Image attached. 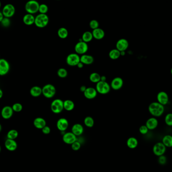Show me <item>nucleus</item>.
<instances>
[{
	"label": "nucleus",
	"mask_w": 172,
	"mask_h": 172,
	"mask_svg": "<svg viewBox=\"0 0 172 172\" xmlns=\"http://www.w3.org/2000/svg\"><path fill=\"white\" fill-rule=\"evenodd\" d=\"M148 110L150 115L154 117L157 118L163 115L165 112V106L158 101H155L150 104Z\"/></svg>",
	"instance_id": "obj_1"
},
{
	"label": "nucleus",
	"mask_w": 172,
	"mask_h": 172,
	"mask_svg": "<svg viewBox=\"0 0 172 172\" xmlns=\"http://www.w3.org/2000/svg\"><path fill=\"white\" fill-rule=\"evenodd\" d=\"M49 23V17L46 14H39L35 17L34 24L37 27L43 28Z\"/></svg>",
	"instance_id": "obj_2"
},
{
	"label": "nucleus",
	"mask_w": 172,
	"mask_h": 172,
	"mask_svg": "<svg viewBox=\"0 0 172 172\" xmlns=\"http://www.w3.org/2000/svg\"><path fill=\"white\" fill-rule=\"evenodd\" d=\"M40 4L36 0H30L26 3L25 8L29 14H34L38 12Z\"/></svg>",
	"instance_id": "obj_3"
},
{
	"label": "nucleus",
	"mask_w": 172,
	"mask_h": 172,
	"mask_svg": "<svg viewBox=\"0 0 172 172\" xmlns=\"http://www.w3.org/2000/svg\"><path fill=\"white\" fill-rule=\"evenodd\" d=\"M42 95L47 98H51L55 95L56 87L51 84H47L42 88Z\"/></svg>",
	"instance_id": "obj_4"
},
{
	"label": "nucleus",
	"mask_w": 172,
	"mask_h": 172,
	"mask_svg": "<svg viewBox=\"0 0 172 172\" xmlns=\"http://www.w3.org/2000/svg\"><path fill=\"white\" fill-rule=\"evenodd\" d=\"M51 110L54 114H59L63 112L64 101L61 99H56L52 101L51 105Z\"/></svg>",
	"instance_id": "obj_5"
},
{
	"label": "nucleus",
	"mask_w": 172,
	"mask_h": 172,
	"mask_svg": "<svg viewBox=\"0 0 172 172\" xmlns=\"http://www.w3.org/2000/svg\"><path fill=\"white\" fill-rule=\"evenodd\" d=\"M110 85L106 81H100L97 83L96 86V90L97 93L101 95H106L110 91Z\"/></svg>",
	"instance_id": "obj_6"
},
{
	"label": "nucleus",
	"mask_w": 172,
	"mask_h": 172,
	"mask_svg": "<svg viewBox=\"0 0 172 172\" xmlns=\"http://www.w3.org/2000/svg\"><path fill=\"white\" fill-rule=\"evenodd\" d=\"M167 147L164 145L162 142H158L155 144L152 147V152L157 157H160L164 155L166 152Z\"/></svg>",
	"instance_id": "obj_7"
},
{
	"label": "nucleus",
	"mask_w": 172,
	"mask_h": 172,
	"mask_svg": "<svg viewBox=\"0 0 172 172\" xmlns=\"http://www.w3.org/2000/svg\"><path fill=\"white\" fill-rule=\"evenodd\" d=\"M66 62L70 66H76L80 62V57L76 53H72L67 56Z\"/></svg>",
	"instance_id": "obj_8"
},
{
	"label": "nucleus",
	"mask_w": 172,
	"mask_h": 172,
	"mask_svg": "<svg viewBox=\"0 0 172 172\" xmlns=\"http://www.w3.org/2000/svg\"><path fill=\"white\" fill-rule=\"evenodd\" d=\"M16 12L15 7L11 4H7L4 6L2 13L4 17L10 18L15 14Z\"/></svg>",
	"instance_id": "obj_9"
},
{
	"label": "nucleus",
	"mask_w": 172,
	"mask_h": 172,
	"mask_svg": "<svg viewBox=\"0 0 172 172\" xmlns=\"http://www.w3.org/2000/svg\"><path fill=\"white\" fill-rule=\"evenodd\" d=\"M87 43L83 42V41H79V42L76 44L74 46V51L76 54L79 55H84L88 50Z\"/></svg>",
	"instance_id": "obj_10"
},
{
	"label": "nucleus",
	"mask_w": 172,
	"mask_h": 172,
	"mask_svg": "<svg viewBox=\"0 0 172 172\" xmlns=\"http://www.w3.org/2000/svg\"><path fill=\"white\" fill-rule=\"evenodd\" d=\"M77 137L72 132H65L63 135V141L68 145H72L77 140Z\"/></svg>",
	"instance_id": "obj_11"
},
{
	"label": "nucleus",
	"mask_w": 172,
	"mask_h": 172,
	"mask_svg": "<svg viewBox=\"0 0 172 172\" xmlns=\"http://www.w3.org/2000/svg\"><path fill=\"white\" fill-rule=\"evenodd\" d=\"M10 66L8 61L5 59H0V76H4L8 74Z\"/></svg>",
	"instance_id": "obj_12"
},
{
	"label": "nucleus",
	"mask_w": 172,
	"mask_h": 172,
	"mask_svg": "<svg viewBox=\"0 0 172 172\" xmlns=\"http://www.w3.org/2000/svg\"><path fill=\"white\" fill-rule=\"evenodd\" d=\"M69 126L68 120L64 118H61L57 120L56 122V127L57 129L61 132H65L67 130Z\"/></svg>",
	"instance_id": "obj_13"
},
{
	"label": "nucleus",
	"mask_w": 172,
	"mask_h": 172,
	"mask_svg": "<svg viewBox=\"0 0 172 172\" xmlns=\"http://www.w3.org/2000/svg\"><path fill=\"white\" fill-rule=\"evenodd\" d=\"M157 101L158 103L165 106L169 103V95L165 91L159 92L157 96Z\"/></svg>",
	"instance_id": "obj_14"
},
{
	"label": "nucleus",
	"mask_w": 172,
	"mask_h": 172,
	"mask_svg": "<svg viewBox=\"0 0 172 172\" xmlns=\"http://www.w3.org/2000/svg\"><path fill=\"white\" fill-rule=\"evenodd\" d=\"M129 46V43L127 39H121L117 42L116 44V49L118 51L121 52H125Z\"/></svg>",
	"instance_id": "obj_15"
},
{
	"label": "nucleus",
	"mask_w": 172,
	"mask_h": 172,
	"mask_svg": "<svg viewBox=\"0 0 172 172\" xmlns=\"http://www.w3.org/2000/svg\"><path fill=\"white\" fill-rule=\"evenodd\" d=\"M159 125V121L157 118L150 117L148 119L145 123V126L149 130H154L157 128Z\"/></svg>",
	"instance_id": "obj_16"
},
{
	"label": "nucleus",
	"mask_w": 172,
	"mask_h": 172,
	"mask_svg": "<svg viewBox=\"0 0 172 172\" xmlns=\"http://www.w3.org/2000/svg\"><path fill=\"white\" fill-rule=\"evenodd\" d=\"M123 85V80L121 78L116 77L112 80L110 87L113 90H117L121 88Z\"/></svg>",
	"instance_id": "obj_17"
},
{
	"label": "nucleus",
	"mask_w": 172,
	"mask_h": 172,
	"mask_svg": "<svg viewBox=\"0 0 172 172\" xmlns=\"http://www.w3.org/2000/svg\"><path fill=\"white\" fill-rule=\"evenodd\" d=\"M13 112L12 106H6L2 109L1 111V116L2 118L4 119H9L12 117Z\"/></svg>",
	"instance_id": "obj_18"
},
{
	"label": "nucleus",
	"mask_w": 172,
	"mask_h": 172,
	"mask_svg": "<svg viewBox=\"0 0 172 172\" xmlns=\"http://www.w3.org/2000/svg\"><path fill=\"white\" fill-rule=\"evenodd\" d=\"M84 129L82 124L79 123L74 124L72 127L71 132L77 137L80 136L83 134Z\"/></svg>",
	"instance_id": "obj_19"
},
{
	"label": "nucleus",
	"mask_w": 172,
	"mask_h": 172,
	"mask_svg": "<svg viewBox=\"0 0 172 172\" xmlns=\"http://www.w3.org/2000/svg\"><path fill=\"white\" fill-rule=\"evenodd\" d=\"M97 93H98L96 88L93 87H87L86 90L84 93V95L86 98L89 100H92L96 97Z\"/></svg>",
	"instance_id": "obj_20"
},
{
	"label": "nucleus",
	"mask_w": 172,
	"mask_h": 172,
	"mask_svg": "<svg viewBox=\"0 0 172 172\" xmlns=\"http://www.w3.org/2000/svg\"><path fill=\"white\" fill-rule=\"evenodd\" d=\"M33 125L36 128L42 129L46 126V120L41 117H37L33 121Z\"/></svg>",
	"instance_id": "obj_21"
},
{
	"label": "nucleus",
	"mask_w": 172,
	"mask_h": 172,
	"mask_svg": "<svg viewBox=\"0 0 172 172\" xmlns=\"http://www.w3.org/2000/svg\"><path fill=\"white\" fill-rule=\"evenodd\" d=\"M5 146L7 149L12 152V151L15 150L17 149V144L15 140L7 139L5 142Z\"/></svg>",
	"instance_id": "obj_22"
},
{
	"label": "nucleus",
	"mask_w": 172,
	"mask_h": 172,
	"mask_svg": "<svg viewBox=\"0 0 172 172\" xmlns=\"http://www.w3.org/2000/svg\"><path fill=\"white\" fill-rule=\"evenodd\" d=\"M35 17L33 14L27 13L24 16L23 18V21L24 23L26 26H31L34 24L35 22Z\"/></svg>",
	"instance_id": "obj_23"
},
{
	"label": "nucleus",
	"mask_w": 172,
	"mask_h": 172,
	"mask_svg": "<svg viewBox=\"0 0 172 172\" xmlns=\"http://www.w3.org/2000/svg\"><path fill=\"white\" fill-rule=\"evenodd\" d=\"M94 59L93 56L89 55H83L80 57V62L84 65H91L94 62Z\"/></svg>",
	"instance_id": "obj_24"
},
{
	"label": "nucleus",
	"mask_w": 172,
	"mask_h": 172,
	"mask_svg": "<svg viewBox=\"0 0 172 172\" xmlns=\"http://www.w3.org/2000/svg\"><path fill=\"white\" fill-rule=\"evenodd\" d=\"M138 141L134 137H130L126 141V145L129 149H135L138 146Z\"/></svg>",
	"instance_id": "obj_25"
},
{
	"label": "nucleus",
	"mask_w": 172,
	"mask_h": 172,
	"mask_svg": "<svg viewBox=\"0 0 172 172\" xmlns=\"http://www.w3.org/2000/svg\"><path fill=\"white\" fill-rule=\"evenodd\" d=\"M92 33L93 34V37L98 40L102 39L104 37V31L100 28H98L95 29L94 30H93V31Z\"/></svg>",
	"instance_id": "obj_26"
},
{
	"label": "nucleus",
	"mask_w": 172,
	"mask_h": 172,
	"mask_svg": "<svg viewBox=\"0 0 172 172\" xmlns=\"http://www.w3.org/2000/svg\"><path fill=\"white\" fill-rule=\"evenodd\" d=\"M30 95L33 97H38L42 93V88L38 86H34L30 90Z\"/></svg>",
	"instance_id": "obj_27"
},
{
	"label": "nucleus",
	"mask_w": 172,
	"mask_h": 172,
	"mask_svg": "<svg viewBox=\"0 0 172 172\" xmlns=\"http://www.w3.org/2000/svg\"><path fill=\"white\" fill-rule=\"evenodd\" d=\"M162 143L166 147H172V135L167 134L164 136L162 138Z\"/></svg>",
	"instance_id": "obj_28"
},
{
	"label": "nucleus",
	"mask_w": 172,
	"mask_h": 172,
	"mask_svg": "<svg viewBox=\"0 0 172 172\" xmlns=\"http://www.w3.org/2000/svg\"><path fill=\"white\" fill-rule=\"evenodd\" d=\"M64 108L67 111H72L74 108V103L70 100H66L64 101Z\"/></svg>",
	"instance_id": "obj_29"
},
{
	"label": "nucleus",
	"mask_w": 172,
	"mask_h": 172,
	"mask_svg": "<svg viewBox=\"0 0 172 172\" xmlns=\"http://www.w3.org/2000/svg\"><path fill=\"white\" fill-rule=\"evenodd\" d=\"M93 38V36L92 33L90 31H87L84 32V34H83L82 39L83 42L87 43V42H91Z\"/></svg>",
	"instance_id": "obj_30"
},
{
	"label": "nucleus",
	"mask_w": 172,
	"mask_h": 172,
	"mask_svg": "<svg viewBox=\"0 0 172 172\" xmlns=\"http://www.w3.org/2000/svg\"><path fill=\"white\" fill-rule=\"evenodd\" d=\"M121 56L120 51H118L116 49H113L110 51L109 52V57L110 59L112 60H116L120 57Z\"/></svg>",
	"instance_id": "obj_31"
},
{
	"label": "nucleus",
	"mask_w": 172,
	"mask_h": 172,
	"mask_svg": "<svg viewBox=\"0 0 172 172\" xmlns=\"http://www.w3.org/2000/svg\"><path fill=\"white\" fill-rule=\"evenodd\" d=\"M57 34L61 39H66L68 37L69 32L67 29L64 27H61L57 31Z\"/></svg>",
	"instance_id": "obj_32"
},
{
	"label": "nucleus",
	"mask_w": 172,
	"mask_h": 172,
	"mask_svg": "<svg viewBox=\"0 0 172 172\" xmlns=\"http://www.w3.org/2000/svg\"><path fill=\"white\" fill-rule=\"evenodd\" d=\"M84 123L88 128H92L94 125V120L91 117H86L84 120Z\"/></svg>",
	"instance_id": "obj_33"
},
{
	"label": "nucleus",
	"mask_w": 172,
	"mask_h": 172,
	"mask_svg": "<svg viewBox=\"0 0 172 172\" xmlns=\"http://www.w3.org/2000/svg\"><path fill=\"white\" fill-rule=\"evenodd\" d=\"M89 79L90 81L93 83L99 82L101 81V76L98 73L93 72L89 76Z\"/></svg>",
	"instance_id": "obj_34"
},
{
	"label": "nucleus",
	"mask_w": 172,
	"mask_h": 172,
	"mask_svg": "<svg viewBox=\"0 0 172 172\" xmlns=\"http://www.w3.org/2000/svg\"><path fill=\"white\" fill-rule=\"evenodd\" d=\"M18 136V132L17 130L15 129H12L10 130L7 133V137L8 139H12V140H15L16 138H17V137Z\"/></svg>",
	"instance_id": "obj_35"
},
{
	"label": "nucleus",
	"mask_w": 172,
	"mask_h": 172,
	"mask_svg": "<svg viewBox=\"0 0 172 172\" xmlns=\"http://www.w3.org/2000/svg\"><path fill=\"white\" fill-rule=\"evenodd\" d=\"M57 74L59 77L64 78L68 75V71L64 68H61L57 70Z\"/></svg>",
	"instance_id": "obj_36"
},
{
	"label": "nucleus",
	"mask_w": 172,
	"mask_h": 172,
	"mask_svg": "<svg viewBox=\"0 0 172 172\" xmlns=\"http://www.w3.org/2000/svg\"><path fill=\"white\" fill-rule=\"evenodd\" d=\"M165 124L169 127L172 126V113H168L165 117Z\"/></svg>",
	"instance_id": "obj_37"
},
{
	"label": "nucleus",
	"mask_w": 172,
	"mask_h": 172,
	"mask_svg": "<svg viewBox=\"0 0 172 172\" xmlns=\"http://www.w3.org/2000/svg\"><path fill=\"white\" fill-rule=\"evenodd\" d=\"M48 10V7L45 4H40L39 7V10L40 14H46V13Z\"/></svg>",
	"instance_id": "obj_38"
},
{
	"label": "nucleus",
	"mask_w": 172,
	"mask_h": 172,
	"mask_svg": "<svg viewBox=\"0 0 172 172\" xmlns=\"http://www.w3.org/2000/svg\"><path fill=\"white\" fill-rule=\"evenodd\" d=\"M12 108L13 111L15 112H20L23 109V106L20 103H14L12 106Z\"/></svg>",
	"instance_id": "obj_39"
},
{
	"label": "nucleus",
	"mask_w": 172,
	"mask_h": 172,
	"mask_svg": "<svg viewBox=\"0 0 172 172\" xmlns=\"http://www.w3.org/2000/svg\"><path fill=\"white\" fill-rule=\"evenodd\" d=\"M90 27H91V28L93 30H94L95 29L98 28H99V23L98 21L96 20H92L89 23Z\"/></svg>",
	"instance_id": "obj_40"
},
{
	"label": "nucleus",
	"mask_w": 172,
	"mask_h": 172,
	"mask_svg": "<svg viewBox=\"0 0 172 172\" xmlns=\"http://www.w3.org/2000/svg\"><path fill=\"white\" fill-rule=\"evenodd\" d=\"M1 25L4 27H8L9 26H10L11 21L10 18H7V17H4L3 20L1 22Z\"/></svg>",
	"instance_id": "obj_41"
},
{
	"label": "nucleus",
	"mask_w": 172,
	"mask_h": 172,
	"mask_svg": "<svg viewBox=\"0 0 172 172\" xmlns=\"http://www.w3.org/2000/svg\"><path fill=\"white\" fill-rule=\"evenodd\" d=\"M81 144L78 141V140H77L71 145L72 149L74 151H78L79 150V149H81Z\"/></svg>",
	"instance_id": "obj_42"
},
{
	"label": "nucleus",
	"mask_w": 172,
	"mask_h": 172,
	"mask_svg": "<svg viewBox=\"0 0 172 172\" xmlns=\"http://www.w3.org/2000/svg\"><path fill=\"white\" fill-rule=\"evenodd\" d=\"M167 158L165 155H161L158 157V163L160 165H165L167 164Z\"/></svg>",
	"instance_id": "obj_43"
},
{
	"label": "nucleus",
	"mask_w": 172,
	"mask_h": 172,
	"mask_svg": "<svg viewBox=\"0 0 172 172\" xmlns=\"http://www.w3.org/2000/svg\"><path fill=\"white\" fill-rule=\"evenodd\" d=\"M139 131L142 135H146L149 132V129L147 128L145 125H142L139 128Z\"/></svg>",
	"instance_id": "obj_44"
},
{
	"label": "nucleus",
	"mask_w": 172,
	"mask_h": 172,
	"mask_svg": "<svg viewBox=\"0 0 172 172\" xmlns=\"http://www.w3.org/2000/svg\"><path fill=\"white\" fill-rule=\"evenodd\" d=\"M41 130H42V133L44 134H46V135L49 134L51 133V128L49 126H47V125L44 127V128H43Z\"/></svg>",
	"instance_id": "obj_45"
},
{
	"label": "nucleus",
	"mask_w": 172,
	"mask_h": 172,
	"mask_svg": "<svg viewBox=\"0 0 172 172\" xmlns=\"http://www.w3.org/2000/svg\"><path fill=\"white\" fill-rule=\"evenodd\" d=\"M86 86H85V85H83V86H81V87H80V90L82 92H83V93H84V91L86 90Z\"/></svg>",
	"instance_id": "obj_46"
},
{
	"label": "nucleus",
	"mask_w": 172,
	"mask_h": 172,
	"mask_svg": "<svg viewBox=\"0 0 172 172\" xmlns=\"http://www.w3.org/2000/svg\"><path fill=\"white\" fill-rule=\"evenodd\" d=\"M4 17H4V16L2 12L0 11V22L3 20V19Z\"/></svg>",
	"instance_id": "obj_47"
},
{
	"label": "nucleus",
	"mask_w": 172,
	"mask_h": 172,
	"mask_svg": "<svg viewBox=\"0 0 172 172\" xmlns=\"http://www.w3.org/2000/svg\"><path fill=\"white\" fill-rule=\"evenodd\" d=\"M77 66L79 68V69H81V68H82L83 67L84 64H83L82 63H81V62H80Z\"/></svg>",
	"instance_id": "obj_48"
},
{
	"label": "nucleus",
	"mask_w": 172,
	"mask_h": 172,
	"mask_svg": "<svg viewBox=\"0 0 172 172\" xmlns=\"http://www.w3.org/2000/svg\"><path fill=\"white\" fill-rule=\"evenodd\" d=\"M101 81H106V77L105 76H101Z\"/></svg>",
	"instance_id": "obj_49"
},
{
	"label": "nucleus",
	"mask_w": 172,
	"mask_h": 172,
	"mask_svg": "<svg viewBox=\"0 0 172 172\" xmlns=\"http://www.w3.org/2000/svg\"><path fill=\"white\" fill-rule=\"evenodd\" d=\"M3 96V91L0 88V99Z\"/></svg>",
	"instance_id": "obj_50"
},
{
	"label": "nucleus",
	"mask_w": 172,
	"mask_h": 172,
	"mask_svg": "<svg viewBox=\"0 0 172 172\" xmlns=\"http://www.w3.org/2000/svg\"><path fill=\"white\" fill-rule=\"evenodd\" d=\"M1 130H2V126L0 124V132L1 131Z\"/></svg>",
	"instance_id": "obj_51"
},
{
	"label": "nucleus",
	"mask_w": 172,
	"mask_h": 172,
	"mask_svg": "<svg viewBox=\"0 0 172 172\" xmlns=\"http://www.w3.org/2000/svg\"><path fill=\"white\" fill-rule=\"evenodd\" d=\"M171 74L172 75V67L171 68Z\"/></svg>",
	"instance_id": "obj_52"
},
{
	"label": "nucleus",
	"mask_w": 172,
	"mask_h": 172,
	"mask_svg": "<svg viewBox=\"0 0 172 172\" xmlns=\"http://www.w3.org/2000/svg\"><path fill=\"white\" fill-rule=\"evenodd\" d=\"M1 2L0 1V8H1Z\"/></svg>",
	"instance_id": "obj_53"
},
{
	"label": "nucleus",
	"mask_w": 172,
	"mask_h": 172,
	"mask_svg": "<svg viewBox=\"0 0 172 172\" xmlns=\"http://www.w3.org/2000/svg\"><path fill=\"white\" fill-rule=\"evenodd\" d=\"M1 146H0V152H1Z\"/></svg>",
	"instance_id": "obj_54"
},
{
	"label": "nucleus",
	"mask_w": 172,
	"mask_h": 172,
	"mask_svg": "<svg viewBox=\"0 0 172 172\" xmlns=\"http://www.w3.org/2000/svg\"></svg>",
	"instance_id": "obj_55"
}]
</instances>
